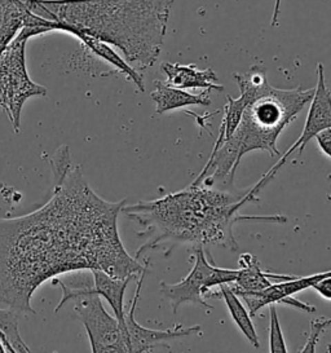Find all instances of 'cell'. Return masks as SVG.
Returning a JSON list of instances; mask_svg holds the SVG:
<instances>
[{
  "mask_svg": "<svg viewBox=\"0 0 331 353\" xmlns=\"http://www.w3.org/2000/svg\"><path fill=\"white\" fill-rule=\"evenodd\" d=\"M53 187L41 208L0 218V305L31 313V299L47 281L78 270L134 279L149 268L124 249L118 216L126 199L108 202L93 192L68 145L51 159Z\"/></svg>",
  "mask_w": 331,
  "mask_h": 353,
  "instance_id": "cell-1",
  "label": "cell"
},
{
  "mask_svg": "<svg viewBox=\"0 0 331 353\" xmlns=\"http://www.w3.org/2000/svg\"><path fill=\"white\" fill-rule=\"evenodd\" d=\"M261 188L255 184L242 194L193 185L170 193L154 201H140L122 208V212L139 225L137 236L145 239L136 259L146 251L163 243L223 246L237 251L234 227L242 221H264L283 224L282 215H242L239 211L258 199Z\"/></svg>",
  "mask_w": 331,
  "mask_h": 353,
  "instance_id": "cell-2",
  "label": "cell"
},
{
  "mask_svg": "<svg viewBox=\"0 0 331 353\" xmlns=\"http://www.w3.org/2000/svg\"><path fill=\"white\" fill-rule=\"evenodd\" d=\"M56 23V32H82L121 51L137 72L158 61L174 0H22Z\"/></svg>",
  "mask_w": 331,
  "mask_h": 353,
  "instance_id": "cell-3",
  "label": "cell"
},
{
  "mask_svg": "<svg viewBox=\"0 0 331 353\" xmlns=\"http://www.w3.org/2000/svg\"><path fill=\"white\" fill-rule=\"evenodd\" d=\"M314 88L301 87L279 90L272 87L248 105L234 134L221 144H214L206 166L193 185L211 187L215 181L232 184L242 158L250 152L261 150L269 156H279L277 141L283 130L299 117L310 104Z\"/></svg>",
  "mask_w": 331,
  "mask_h": 353,
  "instance_id": "cell-4",
  "label": "cell"
},
{
  "mask_svg": "<svg viewBox=\"0 0 331 353\" xmlns=\"http://www.w3.org/2000/svg\"><path fill=\"white\" fill-rule=\"evenodd\" d=\"M39 35H44L41 28L25 26L0 54V109L8 117L16 134L20 132L21 115L26 101L47 94L46 87L31 79L26 66V44Z\"/></svg>",
  "mask_w": 331,
  "mask_h": 353,
  "instance_id": "cell-5",
  "label": "cell"
},
{
  "mask_svg": "<svg viewBox=\"0 0 331 353\" xmlns=\"http://www.w3.org/2000/svg\"><path fill=\"white\" fill-rule=\"evenodd\" d=\"M310 104V110H308L301 135L291 145L289 150L281 157L279 162L264 175L268 181L279 174V170L295 152H298V154L301 156L305 146L312 139H314L323 130L331 128V92L326 84L325 69L322 63L317 65V85L314 87V94Z\"/></svg>",
  "mask_w": 331,
  "mask_h": 353,
  "instance_id": "cell-6",
  "label": "cell"
},
{
  "mask_svg": "<svg viewBox=\"0 0 331 353\" xmlns=\"http://www.w3.org/2000/svg\"><path fill=\"white\" fill-rule=\"evenodd\" d=\"M233 78L236 79L239 88V97L233 99L232 96H227V104L223 108V121L219 128L215 144H221L224 140H228L234 134L238 125L242 119L243 112L246 110L248 105L255 101L260 96L267 94L272 85L269 84L267 78V72L261 66H251L246 73H233Z\"/></svg>",
  "mask_w": 331,
  "mask_h": 353,
  "instance_id": "cell-7",
  "label": "cell"
},
{
  "mask_svg": "<svg viewBox=\"0 0 331 353\" xmlns=\"http://www.w3.org/2000/svg\"><path fill=\"white\" fill-rule=\"evenodd\" d=\"M146 273H148V270H145L140 274V280L137 281V286H136L134 298L131 301L130 310L128 312H126V317H124L123 327L124 332H126V338H127L130 350L132 353L152 352L158 345H166L167 343L172 342L179 338L198 335L199 332H202L201 325H194L192 327H184V326L176 323L172 329L154 330V329L144 327L136 321L134 312L137 308V303H139L140 292L143 289Z\"/></svg>",
  "mask_w": 331,
  "mask_h": 353,
  "instance_id": "cell-8",
  "label": "cell"
},
{
  "mask_svg": "<svg viewBox=\"0 0 331 353\" xmlns=\"http://www.w3.org/2000/svg\"><path fill=\"white\" fill-rule=\"evenodd\" d=\"M193 251H194L193 252L194 265L185 279L177 283L161 282V286H159V290L163 294L166 299L170 301V305L174 313H177L179 308L186 303L196 304L207 311L214 310V307L211 304H207V301H205L203 288L208 276L215 268V265L211 264V261L207 259L203 248L201 246L193 248Z\"/></svg>",
  "mask_w": 331,
  "mask_h": 353,
  "instance_id": "cell-9",
  "label": "cell"
},
{
  "mask_svg": "<svg viewBox=\"0 0 331 353\" xmlns=\"http://www.w3.org/2000/svg\"><path fill=\"white\" fill-rule=\"evenodd\" d=\"M331 277V270L314 273L312 276L305 277H295L294 280L274 282L267 290L259 291V292H242L237 294L238 296L248 305L250 316H257L260 310L270 304H281V301L286 298L292 296L294 294H298L300 291L312 289L316 283L320 281Z\"/></svg>",
  "mask_w": 331,
  "mask_h": 353,
  "instance_id": "cell-10",
  "label": "cell"
},
{
  "mask_svg": "<svg viewBox=\"0 0 331 353\" xmlns=\"http://www.w3.org/2000/svg\"><path fill=\"white\" fill-rule=\"evenodd\" d=\"M166 74V84L179 90H211L221 92L224 87L217 83V75L211 68L199 69L196 63L181 65L179 63H163L161 65Z\"/></svg>",
  "mask_w": 331,
  "mask_h": 353,
  "instance_id": "cell-11",
  "label": "cell"
},
{
  "mask_svg": "<svg viewBox=\"0 0 331 353\" xmlns=\"http://www.w3.org/2000/svg\"><path fill=\"white\" fill-rule=\"evenodd\" d=\"M238 276L234 283L229 285L236 294L242 292H259L267 290L273 285L272 280L276 282L294 280L297 276L292 274H279L264 272L260 267V263L251 254H242L238 260Z\"/></svg>",
  "mask_w": 331,
  "mask_h": 353,
  "instance_id": "cell-12",
  "label": "cell"
},
{
  "mask_svg": "<svg viewBox=\"0 0 331 353\" xmlns=\"http://www.w3.org/2000/svg\"><path fill=\"white\" fill-rule=\"evenodd\" d=\"M154 87V91L150 94V99L155 103V115H163L188 106L211 105V90L202 91L199 94H192L167 85L161 81H155Z\"/></svg>",
  "mask_w": 331,
  "mask_h": 353,
  "instance_id": "cell-13",
  "label": "cell"
},
{
  "mask_svg": "<svg viewBox=\"0 0 331 353\" xmlns=\"http://www.w3.org/2000/svg\"><path fill=\"white\" fill-rule=\"evenodd\" d=\"M206 298H214V299H223L227 304L228 311L230 313L232 320L237 325L238 329L246 336L248 342L255 348L260 347L258 332L254 326V322L251 320V316L248 310L243 305L241 298L238 296L234 291L230 289L229 285H221L217 288V290L210 291Z\"/></svg>",
  "mask_w": 331,
  "mask_h": 353,
  "instance_id": "cell-14",
  "label": "cell"
},
{
  "mask_svg": "<svg viewBox=\"0 0 331 353\" xmlns=\"http://www.w3.org/2000/svg\"><path fill=\"white\" fill-rule=\"evenodd\" d=\"M93 277V290L105 301L109 303L114 312V317L124 325V292L128 288V283L134 279H115L105 273L103 270H91Z\"/></svg>",
  "mask_w": 331,
  "mask_h": 353,
  "instance_id": "cell-15",
  "label": "cell"
},
{
  "mask_svg": "<svg viewBox=\"0 0 331 353\" xmlns=\"http://www.w3.org/2000/svg\"><path fill=\"white\" fill-rule=\"evenodd\" d=\"M269 353H289L288 345L282 332V327L279 323V314L276 304L269 305Z\"/></svg>",
  "mask_w": 331,
  "mask_h": 353,
  "instance_id": "cell-16",
  "label": "cell"
},
{
  "mask_svg": "<svg viewBox=\"0 0 331 353\" xmlns=\"http://www.w3.org/2000/svg\"><path fill=\"white\" fill-rule=\"evenodd\" d=\"M19 313L8 308H0V332L7 338V341L13 345L23 343L19 330Z\"/></svg>",
  "mask_w": 331,
  "mask_h": 353,
  "instance_id": "cell-17",
  "label": "cell"
},
{
  "mask_svg": "<svg viewBox=\"0 0 331 353\" xmlns=\"http://www.w3.org/2000/svg\"><path fill=\"white\" fill-rule=\"evenodd\" d=\"M330 325V319H326V317H319L310 322V335L299 353H317L316 350H317V344L320 342L321 335L328 330Z\"/></svg>",
  "mask_w": 331,
  "mask_h": 353,
  "instance_id": "cell-18",
  "label": "cell"
},
{
  "mask_svg": "<svg viewBox=\"0 0 331 353\" xmlns=\"http://www.w3.org/2000/svg\"><path fill=\"white\" fill-rule=\"evenodd\" d=\"M316 141L320 148L321 153L331 159V128L323 130L316 136Z\"/></svg>",
  "mask_w": 331,
  "mask_h": 353,
  "instance_id": "cell-19",
  "label": "cell"
},
{
  "mask_svg": "<svg viewBox=\"0 0 331 353\" xmlns=\"http://www.w3.org/2000/svg\"><path fill=\"white\" fill-rule=\"evenodd\" d=\"M312 289L316 291L321 298H323L325 301H331V277H326V279L320 281Z\"/></svg>",
  "mask_w": 331,
  "mask_h": 353,
  "instance_id": "cell-20",
  "label": "cell"
},
{
  "mask_svg": "<svg viewBox=\"0 0 331 353\" xmlns=\"http://www.w3.org/2000/svg\"><path fill=\"white\" fill-rule=\"evenodd\" d=\"M281 3L282 0H276L274 1V8H273V14H272V21H270V26L276 28L279 25V13H281Z\"/></svg>",
  "mask_w": 331,
  "mask_h": 353,
  "instance_id": "cell-21",
  "label": "cell"
},
{
  "mask_svg": "<svg viewBox=\"0 0 331 353\" xmlns=\"http://www.w3.org/2000/svg\"><path fill=\"white\" fill-rule=\"evenodd\" d=\"M12 345V344H10ZM14 348V351L17 353H31L30 350H29V347L26 345V343H21V344H19L17 347H13Z\"/></svg>",
  "mask_w": 331,
  "mask_h": 353,
  "instance_id": "cell-22",
  "label": "cell"
},
{
  "mask_svg": "<svg viewBox=\"0 0 331 353\" xmlns=\"http://www.w3.org/2000/svg\"><path fill=\"white\" fill-rule=\"evenodd\" d=\"M10 3V0H0V23H1V19H3V13L6 11L7 4Z\"/></svg>",
  "mask_w": 331,
  "mask_h": 353,
  "instance_id": "cell-23",
  "label": "cell"
},
{
  "mask_svg": "<svg viewBox=\"0 0 331 353\" xmlns=\"http://www.w3.org/2000/svg\"><path fill=\"white\" fill-rule=\"evenodd\" d=\"M0 353H8L7 348H6V345H4L3 342H1V339H0Z\"/></svg>",
  "mask_w": 331,
  "mask_h": 353,
  "instance_id": "cell-24",
  "label": "cell"
},
{
  "mask_svg": "<svg viewBox=\"0 0 331 353\" xmlns=\"http://www.w3.org/2000/svg\"><path fill=\"white\" fill-rule=\"evenodd\" d=\"M328 353H331V344H328Z\"/></svg>",
  "mask_w": 331,
  "mask_h": 353,
  "instance_id": "cell-25",
  "label": "cell"
}]
</instances>
